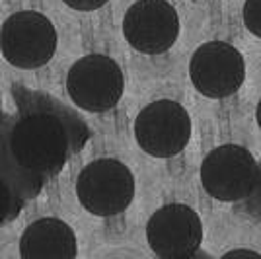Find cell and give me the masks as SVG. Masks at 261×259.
Returning a JSON list of instances; mask_svg holds the SVG:
<instances>
[{
    "label": "cell",
    "instance_id": "cell-8",
    "mask_svg": "<svg viewBox=\"0 0 261 259\" xmlns=\"http://www.w3.org/2000/svg\"><path fill=\"white\" fill-rule=\"evenodd\" d=\"M146 240L158 257H193L203 242V222L195 209L181 203H170L160 206L148 218Z\"/></svg>",
    "mask_w": 261,
    "mask_h": 259
},
{
    "label": "cell",
    "instance_id": "cell-6",
    "mask_svg": "<svg viewBox=\"0 0 261 259\" xmlns=\"http://www.w3.org/2000/svg\"><path fill=\"white\" fill-rule=\"evenodd\" d=\"M135 139L154 158L177 156L191 139V117L174 99L152 101L135 119Z\"/></svg>",
    "mask_w": 261,
    "mask_h": 259
},
{
    "label": "cell",
    "instance_id": "cell-14",
    "mask_svg": "<svg viewBox=\"0 0 261 259\" xmlns=\"http://www.w3.org/2000/svg\"><path fill=\"white\" fill-rule=\"evenodd\" d=\"M255 119H257V125H259V129H261V99H259V103H257V109H255Z\"/></svg>",
    "mask_w": 261,
    "mask_h": 259
},
{
    "label": "cell",
    "instance_id": "cell-2",
    "mask_svg": "<svg viewBox=\"0 0 261 259\" xmlns=\"http://www.w3.org/2000/svg\"><path fill=\"white\" fill-rule=\"evenodd\" d=\"M76 197L88 213L115 216L135 199V177L123 162L99 158L86 164L76 177Z\"/></svg>",
    "mask_w": 261,
    "mask_h": 259
},
{
    "label": "cell",
    "instance_id": "cell-1",
    "mask_svg": "<svg viewBox=\"0 0 261 259\" xmlns=\"http://www.w3.org/2000/svg\"><path fill=\"white\" fill-rule=\"evenodd\" d=\"M12 160L32 177L57 173L70 156V133L59 115L33 109L16 119L8 141Z\"/></svg>",
    "mask_w": 261,
    "mask_h": 259
},
{
    "label": "cell",
    "instance_id": "cell-3",
    "mask_svg": "<svg viewBox=\"0 0 261 259\" xmlns=\"http://www.w3.org/2000/svg\"><path fill=\"white\" fill-rule=\"evenodd\" d=\"M2 57L16 68L33 70L45 66L57 51V30L53 22L33 10L16 12L2 23Z\"/></svg>",
    "mask_w": 261,
    "mask_h": 259
},
{
    "label": "cell",
    "instance_id": "cell-4",
    "mask_svg": "<svg viewBox=\"0 0 261 259\" xmlns=\"http://www.w3.org/2000/svg\"><path fill=\"white\" fill-rule=\"evenodd\" d=\"M123 90V70L108 55H86L78 59L66 74V92L70 99L90 113L113 109L121 101Z\"/></svg>",
    "mask_w": 261,
    "mask_h": 259
},
{
    "label": "cell",
    "instance_id": "cell-12",
    "mask_svg": "<svg viewBox=\"0 0 261 259\" xmlns=\"http://www.w3.org/2000/svg\"><path fill=\"white\" fill-rule=\"evenodd\" d=\"M68 8L78 12H92L101 8L103 4H108L109 0H63Z\"/></svg>",
    "mask_w": 261,
    "mask_h": 259
},
{
    "label": "cell",
    "instance_id": "cell-5",
    "mask_svg": "<svg viewBox=\"0 0 261 259\" xmlns=\"http://www.w3.org/2000/svg\"><path fill=\"white\" fill-rule=\"evenodd\" d=\"M201 184L213 199L236 203L259 184V166L251 152L240 144H222L211 150L201 164Z\"/></svg>",
    "mask_w": 261,
    "mask_h": 259
},
{
    "label": "cell",
    "instance_id": "cell-9",
    "mask_svg": "<svg viewBox=\"0 0 261 259\" xmlns=\"http://www.w3.org/2000/svg\"><path fill=\"white\" fill-rule=\"evenodd\" d=\"M123 35L139 53H166L177 41L179 16L168 0H137L125 12Z\"/></svg>",
    "mask_w": 261,
    "mask_h": 259
},
{
    "label": "cell",
    "instance_id": "cell-10",
    "mask_svg": "<svg viewBox=\"0 0 261 259\" xmlns=\"http://www.w3.org/2000/svg\"><path fill=\"white\" fill-rule=\"evenodd\" d=\"M76 253V234L61 218H39L20 238V255L23 259H74Z\"/></svg>",
    "mask_w": 261,
    "mask_h": 259
},
{
    "label": "cell",
    "instance_id": "cell-13",
    "mask_svg": "<svg viewBox=\"0 0 261 259\" xmlns=\"http://www.w3.org/2000/svg\"><path fill=\"white\" fill-rule=\"evenodd\" d=\"M232 255H251V257H261L257 251H250V249H232L228 253H224V257H232Z\"/></svg>",
    "mask_w": 261,
    "mask_h": 259
},
{
    "label": "cell",
    "instance_id": "cell-7",
    "mask_svg": "<svg viewBox=\"0 0 261 259\" xmlns=\"http://www.w3.org/2000/svg\"><path fill=\"white\" fill-rule=\"evenodd\" d=\"M189 78L205 97L220 99L232 96L246 80L244 55L226 41H208L191 55Z\"/></svg>",
    "mask_w": 261,
    "mask_h": 259
},
{
    "label": "cell",
    "instance_id": "cell-11",
    "mask_svg": "<svg viewBox=\"0 0 261 259\" xmlns=\"http://www.w3.org/2000/svg\"><path fill=\"white\" fill-rule=\"evenodd\" d=\"M242 14L246 28L261 39V0H246Z\"/></svg>",
    "mask_w": 261,
    "mask_h": 259
}]
</instances>
